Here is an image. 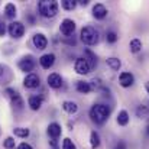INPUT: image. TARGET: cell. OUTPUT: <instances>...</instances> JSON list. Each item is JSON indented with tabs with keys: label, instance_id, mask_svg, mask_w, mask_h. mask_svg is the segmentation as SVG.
Segmentation results:
<instances>
[{
	"label": "cell",
	"instance_id": "6da1fadb",
	"mask_svg": "<svg viewBox=\"0 0 149 149\" xmlns=\"http://www.w3.org/2000/svg\"><path fill=\"white\" fill-rule=\"evenodd\" d=\"M88 114L91 122H94L96 125H103L110 116V107L106 104H94L90 109Z\"/></svg>",
	"mask_w": 149,
	"mask_h": 149
},
{
	"label": "cell",
	"instance_id": "7a4b0ae2",
	"mask_svg": "<svg viewBox=\"0 0 149 149\" xmlns=\"http://www.w3.org/2000/svg\"><path fill=\"white\" fill-rule=\"evenodd\" d=\"M38 12L41 16L52 19L58 13V3L55 0H41L38 1Z\"/></svg>",
	"mask_w": 149,
	"mask_h": 149
},
{
	"label": "cell",
	"instance_id": "3957f363",
	"mask_svg": "<svg viewBox=\"0 0 149 149\" xmlns=\"http://www.w3.org/2000/svg\"><path fill=\"white\" fill-rule=\"evenodd\" d=\"M80 39L86 45H96L99 42V31L93 26H84L80 32Z\"/></svg>",
	"mask_w": 149,
	"mask_h": 149
},
{
	"label": "cell",
	"instance_id": "277c9868",
	"mask_svg": "<svg viewBox=\"0 0 149 149\" xmlns=\"http://www.w3.org/2000/svg\"><path fill=\"white\" fill-rule=\"evenodd\" d=\"M4 94L10 99V103H12V106L15 107V109H17V110H22L23 109V99L20 97V94L16 91V90H13V88H6L4 90Z\"/></svg>",
	"mask_w": 149,
	"mask_h": 149
},
{
	"label": "cell",
	"instance_id": "5b68a950",
	"mask_svg": "<svg viewBox=\"0 0 149 149\" xmlns=\"http://www.w3.org/2000/svg\"><path fill=\"white\" fill-rule=\"evenodd\" d=\"M7 32L12 38L15 39H19L20 36H23L25 33V25L22 22H17V20H13L9 26H7Z\"/></svg>",
	"mask_w": 149,
	"mask_h": 149
},
{
	"label": "cell",
	"instance_id": "8992f818",
	"mask_svg": "<svg viewBox=\"0 0 149 149\" xmlns=\"http://www.w3.org/2000/svg\"><path fill=\"white\" fill-rule=\"evenodd\" d=\"M74 70H75L77 74L86 75V74H88V72L91 71V67H90V64L86 61V58L83 56V58H77V59H75V62H74Z\"/></svg>",
	"mask_w": 149,
	"mask_h": 149
},
{
	"label": "cell",
	"instance_id": "52a82bcc",
	"mask_svg": "<svg viewBox=\"0 0 149 149\" xmlns=\"http://www.w3.org/2000/svg\"><path fill=\"white\" fill-rule=\"evenodd\" d=\"M75 31V22L72 19H64L61 23H59V32L65 36H70L72 35Z\"/></svg>",
	"mask_w": 149,
	"mask_h": 149
},
{
	"label": "cell",
	"instance_id": "ba28073f",
	"mask_svg": "<svg viewBox=\"0 0 149 149\" xmlns=\"http://www.w3.org/2000/svg\"><path fill=\"white\" fill-rule=\"evenodd\" d=\"M17 65H19L20 71L31 74V71H33V68H35V61H33L32 55H28V56H23V58L19 61Z\"/></svg>",
	"mask_w": 149,
	"mask_h": 149
},
{
	"label": "cell",
	"instance_id": "9c48e42d",
	"mask_svg": "<svg viewBox=\"0 0 149 149\" xmlns=\"http://www.w3.org/2000/svg\"><path fill=\"white\" fill-rule=\"evenodd\" d=\"M119 83H120V86H122L123 88H129V87H132L133 83H135V75H133L132 72H129V71H123V72H120V75H119Z\"/></svg>",
	"mask_w": 149,
	"mask_h": 149
},
{
	"label": "cell",
	"instance_id": "30bf717a",
	"mask_svg": "<svg viewBox=\"0 0 149 149\" xmlns=\"http://www.w3.org/2000/svg\"><path fill=\"white\" fill-rule=\"evenodd\" d=\"M13 78V74H12V70L4 65V64H0V84H9Z\"/></svg>",
	"mask_w": 149,
	"mask_h": 149
},
{
	"label": "cell",
	"instance_id": "8fae6325",
	"mask_svg": "<svg viewBox=\"0 0 149 149\" xmlns=\"http://www.w3.org/2000/svg\"><path fill=\"white\" fill-rule=\"evenodd\" d=\"M39 84H41V80H39V77L36 75V74H28L26 77H25V80H23V86L26 87V88H36V87H39Z\"/></svg>",
	"mask_w": 149,
	"mask_h": 149
},
{
	"label": "cell",
	"instance_id": "7c38bea8",
	"mask_svg": "<svg viewBox=\"0 0 149 149\" xmlns=\"http://www.w3.org/2000/svg\"><path fill=\"white\" fill-rule=\"evenodd\" d=\"M107 13H109V10H107V7L103 3H96L93 6V17L94 19L101 20V19H104L107 16Z\"/></svg>",
	"mask_w": 149,
	"mask_h": 149
},
{
	"label": "cell",
	"instance_id": "4fadbf2b",
	"mask_svg": "<svg viewBox=\"0 0 149 149\" xmlns=\"http://www.w3.org/2000/svg\"><path fill=\"white\" fill-rule=\"evenodd\" d=\"M32 42H33L35 48H38V49H45L48 45V39L44 33H35L32 38Z\"/></svg>",
	"mask_w": 149,
	"mask_h": 149
},
{
	"label": "cell",
	"instance_id": "5bb4252c",
	"mask_svg": "<svg viewBox=\"0 0 149 149\" xmlns=\"http://www.w3.org/2000/svg\"><path fill=\"white\" fill-rule=\"evenodd\" d=\"M47 81H48V86H49L51 88H59L62 86V77L58 72L49 74L48 78H47Z\"/></svg>",
	"mask_w": 149,
	"mask_h": 149
},
{
	"label": "cell",
	"instance_id": "9a60e30c",
	"mask_svg": "<svg viewBox=\"0 0 149 149\" xmlns=\"http://www.w3.org/2000/svg\"><path fill=\"white\" fill-rule=\"evenodd\" d=\"M39 64L44 70H49L51 67L55 64V55L54 54H45L39 58Z\"/></svg>",
	"mask_w": 149,
	"mask_h": 149
},
{
	"label": "cell",
	"instance_id": "2e32d148",
	"mask_svg": "<svg viewBox=\"0 0 149 149\" xmlns=\"http://www.w3.org/2000/svg\"><path fill=\"white\" fill-rule=\"evenodd\" d=\"M61 132H62L61 125H58L56 122L49 123V126H48V135H49L52 139H58V138L61 136Z\"/></svg>",
	"mask_w": 149,
	"mask_h": 149
},
{
	"label": "cell",
	"instance_id": "e0dca14e",
	"mask_svg": "<svg viewBox=\"0 0 149 149\" xmlns=\"http://www.w3.org/2000/svg\"><path fill=\"white\" fill-rule=\"evenodd\" d=\"M84 58H86V61L90 64L91 70L96 68V65H97V55H96L93 51L91 49H84Z\"/></svg>",
	"mask_w": 149,
	"mask_h": 149
},
{
	"label": "cell",
	"instance_id": "ac0fdd59",
	"mask_svg": "<svg viewBox=\"0 0 149 149\" xmlns=\"http://www.w3.org/2000/svg\"><path fill=\"white\" fill-rule=\"evenodd\" d=\"M42 103H44V99L41 96H31L29 100H28V104H29V107L32 110H39Z\"/></svg>",
	"mask_w": 149,
	"mask_h": 149
},
{
	"label": "cell",
	"instance_id": "d6986e66",
	"mask_svg": "<svg viewBox=\"0 0 149 149\" xmlns=\"http://www.w3.org/2000/svg\"><path fill=\"white\" fill-rule=\"evenodd\" d=\"M75 90L78 91V93H81V94H88L90 91H91V86H90V83L88 81H77V84H75Z\"/></svg>",
	"mask_w": 149,
	"mask_h": 149
},
{
	"label": "cell",
	"instance_id": "ffe728a7",
	"mask_svg": "<svg viewBox=\"0 0 149 149\" xmlns=\"http://www.w3.org/2000/svg\"><path fill=\"white\" fill-rule=\"evenodd\" d=\"M62 110H64V111H67V113H70V114H74V113H77L78 106H77V103H75V101L65 100V101L62 103Z\"/></svg>",
	"mask_w": 149,
	"mask_h": 149
},
{
	"label": "cell",
	"instance_id": "44dd1931",
	"mask_svg": "<svg viewBox=\"0 0 149 149\" xmlns=\"http://www.w3.org/2000/svg\"><path fill=\"white\" fill-rule=\"evenodd\" d=\"M129 120H130V117H129V113H127L126 110H120V111L117 113L116 122H117L119 126H126V125L129 123Z\"/></svg>",
	"mask_w": 149,
	"mask_h": 149
},
{
	"label": "cell",
	"instance_id": "7402d4cb",
	"mask_svg": "<svg viewBox=\"0 0 149 149\" xmlns=\"http://www.w3.org/2000/svg\"><path fill=\"white\" fill-rule=\"evenodd\" d=\"M16 12H17V9H16V6H15L13 3H7V4L4 6V15H6V17L15 19L16 15H17Z\"/></svg>",
	"mask_w": 149,
	"mask_h": 149
},
{
	"label": "cell",
	"instance_id": "603a6c76",
	"mask_svg": "<svg viewBox=\"0 0 149 149\" xmlns=\"http://www.w3.org/2000/svg\"><path fill=\"white\" fill-rule=\"evenodd\" d=\"M106 64H107L113 71H119V70H120V67H122L120 59H119V58H116V56H110V58H107V59H106Z\"/></svg>",
	"mask_w": 149,
	"mask_h": 149
},
{
	"label": "cell",
	"instance_id": "cb8c5ba5",
	"mask_svg": "<svg viewBox=\"0 0 149 149\" xmlns=\"http://www.w3.org/2000/svg\"><path fill=\"white\" fill-rule=\"evenodd\" d=\"M129 49H130V52H133V54L141 52V51H142V41H141V39H138V38L132 39V41H130V44H129Z\"/></svg>",
	"mask_w": 149,
	"mask_h": 149
},
{
	"label": "cell",
	"instance_id": "d4e9b609",
	"mask_svg": "<svg viewBox=\"0 0 149 149\" xmlns=\"http://www.w3.org/2000/svg\"><path fill=\"white\" fill-rule=\"evenodd\" d=\"M100 143H101V141H100L99 132L93 130V132L90 133V145H91V148H93V149H97L100 146Z\"/></svg>",
	"mask_w": 149,
	"mask_h": 149
},
{
	"label": "cell",
	"instance_id": "484cf974",
	"mask_svg": "<svg viewBox=\"0 0 149 149\" xmlns=\"http://www.w3.org/2000/svg\"><path fill=\"white\" fill-rule=\"evenodd\" d=\"M136 116H138L139 119H148L149 117V107L148 106H143V104L138 106V107H136Z\"/></svg>",
	"mask_w": 149,
	"mask_h": 149
},
{
	"label": "cell",
	"instance_id": "4316f807",
	"mask_svg": "<svg viewBox=\"0 0 149 149\" xmlns=\"http://www.w3.org/2000/svg\"><path fill=\"white\" fill-rule=\"evenodd\" d=\"M13 133H15V136H17V138H28L31 132H29L28 127H15V129H13Z\"/></svg>",
	"mask_w": 149,
	"mask_h": 149
},
{
	"label": "cell",
	"instance_id": "83f0119b",
	"mask_svg": "<svg viewBox=\"0 0 149 149\" xmlns=\"http://www.w3.org/2000/svg\"><path fill=\"white\" fill-rule=\"evenodd\" d=\"M61 4H62V7L65 10H74L77 7V1L75 0H62Z\"/></svg>",
	"mask_w": 149,
	"mask_h": 149
},
{
	"label": "cell",
	"instance_id": "f1b7e54d",
	"mask_svg": "<svg viewBox=\"0 0 149 149\" xmlns=\"http://www.w3.org/2000/svg\"><path fill=\"white\" fill-rule=\"evenodd\" d=\"M117 39H119V36H117V33H116L114 31H109V32L106 33V41H107L109 44H116Z\"/></svg>",
	"mask_w": 149,
	"mask_h": 149
},
{
	"label": "cell",
	"instance_id": "f546056e",
	"mask_svg": "<svg viewBox=\"0 0 149 149\" xmlns=\"http://www.w3.org/2000/svg\"><path fill=\"white\" fill-rule=\"evenodd\" d=\"M88 83H90V86H91V90H100V88H104V86H103V83H101L100 78H93V80L88 81Z\"/></svg>",
	"mask_w": 149,
	"mask_h": 149
},
{
	"label": "cell",
	"instance_id": "4dcf8cb0",
	"mask_svg": "<svg viewBox=\"0 0 149 149\" xmlns=\"http://www.w3.org/2000/svg\"><path fill=\"white\" fill-rule=\"evenodd\" d=\"M62 149H77V146L70 138H65L62 141Z\"/></svg>",
	"mask_w": 149,
	"mask_h": 149
},
{
	"label": "cell",
	"instance_id": "1f68e13d",
	"mask_svg": "<svg viewBox=\"0 0 149 149\" xmlns=\"http://www.w3.org/2000/svg\"><path fill=\"white\" fill-rule=\"evenodd\" d=\"M3 145H4L6 149H13L15 148V139L13 138H6L4 142H3Z\"/></svg>",
	"mask_w": 149,
	"mask_h": 149
},
{
	"label": "cell",
	"instance_id": "d6a6232c",
	"mask_svg": "<svg viewBox=\"0 0 149 149\" xmlns=\"http://www.w3.org/2000/svg\"><path fill=\"white\" fill-rule=\"evenodd\" d=\"M4 33H6V25L4 22L0 20V36H4Z\"/></svg>",
	"mask_w": 149,
	"mask_h": 149
},
{
	"label": "cell",
	"instance_id": "836d02e7",
	"mask_svg": "<svg viewBox=\"0 0 149 149\" xmlns=\"http://www.w3.org/2000/svg\"><path fill=\"white\" fill-rule=\"evenodd\" d=\"M17 149H33V148H32L29 143H26V142H22V143L17 146Z\"/></svg>",
	"mask_w": 149,
	"mask_h": 149
},
{
	"label": "cell",
	"instance_id": "e575fe53",
	"mask_svg": "<svg viewBox=\"0 0 149 149\" xmlns=\"http://www.w3.org/2000/svg\"><path fill=\"white\" fill-rule=\"evenodd\" d=\"M116 149H126V143L123 141H119L117 145H116Z\"/></svg>",
	"mask_w": 149,
	"mask_h": 149
},
{
	"label": "cell",
	"instance_id": "d590c367",
	"mask_svg": "<svg viewBox=\"0 0 149 149\" xmlns=\"http://www.w3.org/2000/svg\"><path fill=\"white\" fill-rule=\"evenodd\" d=\"M28 20H29V23H35V16L33 15H29L28 16Z\"/></svg>",
	"mask_w": 149,
	"mask_h": 149
},
{
	"label": "cell",
	"instance_id": "8d00e7d4",
	"mask_svg": "<svg viewBox=\"0 0 149 149\" xmlns=\"http://www.w3.org/2000/svg\"><path fill=\"white\" fill-rule=\"evenodd\" d=\"M78 3H80L81 6H87V4H88V0H80Z\"/></svg>",
	"mask_w": 149,
	"mask_h": 149
},
{
	"label": "cell",
	"instance_id": "74e56055",
	"mask_svg": "<svg viewBox=\"0 0 149 149\" xmlns=\"http://www.w3.org/2000/svg\"><path fill=\"white\" fill-rule=\"evenodd\" d=\"M145 88H146V91H148V94H149V81L145 83Z\"/></svg>",
	"mask_w": 149,
	"mask_h": 149
},
{
	"label": "cell",
	"instance_id": "f35d334b",
	"mask_svg": "<svg viewBox=\"0 0 149 149\" xmlns=\"http://www.w3.org/2000/svg\"><path fill=\"white\" fill-rule=\"evenodd\" d=\"M146 135H149V125H148V127H146Z\"/></svg>",
	"mask_w": 149,
	"mask_h": 149
},
{
	"label": "cell",
	"instance_id": "ab89813d",
	"mask_svg": "<svg viewBox=\"0 0 149 149\" xmlns=\"http://www.w3.org/2000/svg\"><path fill=\"white\" fill-rule=\"evenodd\" d=\"M55 149H56V148H55Z\"/></svg>",
	"mask_w": 149,
	"mask_h": 149
}]
</instances>
